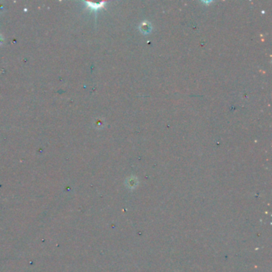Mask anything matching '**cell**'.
I'll use <instances>...</instances> for the list:
<instances>
[{"label": "cell", "mask_w": 272, "mask_h": 272, "mask_svg": "<svg viewBox=\"0 0 272 272\" xmlns=\"http://www.w3.org/2000/svg\"><path fill=\"white\" fill-rule=\"evenodd\" d=\"M140 30H141V31L142 33H145V34H146V33H149L151 31L152 26L149 23L144 22L140 26Z\"/></svg>", "instance_id": "obj_1"}]
</instances>
